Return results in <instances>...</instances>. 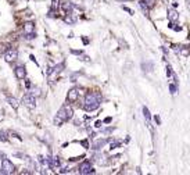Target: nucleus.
Segmentation results:
<instances>
[{
    "label": "nucleus",
    "instance_id": "f257e3e1",
    "mask_svg": "<svg viewBox=\"0 0 190 175\" xmlns=\"http://www.w3.org/2000/svg\"><path fill=\"white\" fill-rule=\"evenodd\" d=\"M101 103V94L100 93H89L85 97V103H83V108L86 111H95L100 107Z\"/></svg>",
    "mask_w": 190,
    "mask_h": 175
},
{
    "label": "nucleus",
    "instance_id": "f03ea898",
    "mask_svg": "<svg viewBox=\"0 0 190 175\" xmlns=\"http://www.w3.org/2000/svg\"><path fill=\"white\" fill-rule=\"evenodd\" d=\"M57 117L59 118H61L63 121H70L71 118L74 117V110L71 106H64V107H61L59 110V113H57Z\"/></svg>",
    "mask_w": 190,
    "mask_h": 175
},
{
    "label": "nucleus",
    "instance_id": "7ed1b4c3",
    "mask_svg": "<svg viewBox=\"0 0 190 175\" xmlns=\"http://www.w3.org/2000/svg\"><path fill=\"white\" fill-rule=\"evenodd\" d=\"M14 171H15L14 164H13L9 158H3V161H2V168H0V174L10 175V174H13Z\"/></svg>",
    "mask_w": 190,
    "mask_h": 175
},
{
    "label": "nucleus",
    "instance_id": "20e7f679",
    "mask_svg": "<svg viewBox=\"0 0 190 175\" xmlns=\"http://www.w3.org/2000/svg\"><path fill=\"white\" fill-rule=\"evenodd\" d=\"M22 103L24 106H26L28 108H35L36 107V99H35V94L32 93H26L22 97Z\"/></svg>",
    "mask_w": 190,
    "mask_h": 175
},
{
    "label": "nucleus",
    "instance_id": "39448f33",
    "mask_svg": "<svg viewBox=\"0 0 190 175\" xmlns=\"http://www.w3.org/2000/svg\"><path fill=\"white\" fill-rule=\"evenodd\" d=\"M78 172L82 175H87V174H95V169H93L92 164H90L89 161H85V163H82L81 165L78 167Z\"/></svg>",
    "mask_w": 190,
    "mask_h": 175
},
{
    "label": "nucleus",
    "instance_id": "423d86ee",
    "mask_svg": "<svg viewBox=\"0 0 190 175\" xmlns=\"http://www.w3.org/2000/svg\"><path fill=\"white\" fill-rule=\"evenodd\" d=\"M18 57V52L15 49H10L7 50V53L4 54V60L7 61V63H13V61H15Z\"/></svg>",
    "mask_w": 190,
    "mask_h": 175
},
{
    "label": "nucleus",
    "instance_id": "0eeeda50",
    "mask_svg": "<svg viewBox=\"0 0 190 175\" xmlns=\"http://www.w3.org/2000/svg\"><path fill=\"white\" fill-rule=\"evenodd\" d=\"M78 97H79V92H78V89H76V88H72L71 90H68L67 100L70 103H75L76 100H78Z\"/></svg>",
    "mask_w": 190,
    "mask_h": 175
},
{
    "label": "nucleus",
    "instance_id": "6e6552de",
    "mask_svg": "<svg viewBox=\"0 0 190 175\" xmlns=\"http://www.w3.org/2000/svg\"><path fill=\"white\" fill-rule=\"evenodd\" d=\"M14 74H15V77H17L18 79H24V78L26 77V71H25V67H24V65H18L17 68L14 69Z\"/></svg>",
    "mask_w": 190,
    "mask_h": 175
},
{
    "label": "nucleus",
    "instance_id": "1a4fd4ad",
    "mask_svg": "<svg viewBox=\"0 0 190 175\" xmlns=\"http://www.w3.org/2000/svg\"><path fill=\"white\" fill-rule=\"evenodd\" d=\"M49 167H50L53 171H57V169L60 168V158L59 157L50 158V161H49Z\"/></svg>",
    "mask_w": 190,
    "mask_h": 175
},
{
    "label": "nucleus",
    "instance_id": "9d476101",
    "mask_svg": "<svg viewBox=\"0 0 190 175\" xmlns=\"http://www.w3.org/2000/svg\"><path fill=\"white\" fill-rule=\"evenodd\" d=\"M168 19H169L171 22H175L179 19V14L176 10H173V8H169L168 10Z\"/></svg>",
    "mask_w": 190,
    "mask_h": 175
},
{
    "label": "nucleus",
    "instance_id": "9b49d317",
    "mask_svg": "<svg viewBox=\"0 0 190 175\" xmlns=\"http://www.w3.org/2000/svg\"><path fill=\"white\" fill-rule=\"evenodd\" d=\"M32 32H35V24L34 22H25V24H24V33H32Z\"/></svg>",
    "mask_w": 190,
    "mask_h": 175
},
{
    "label": "nucleus",
    "instance_id": "f8f14e48",
    "mask_svg": "<svg viewBox=\"0 0 190 175\" xmlns=\"http://www.w3.org/2000/svg\"><path fill=\"white\" fill-rule=\"evenodd\" d=\"M107 142H108V139H99V140L93 144V147H95V149H100V147H103Z\"/></svg>",
    "mask_w": 190,
    "mask_h": 175
},
{
    "label": "nucleus",
    "instance_id": "ddd939ff",
    "mask_svg": "<svg viewBox=\"0 0 190 175\" xmlns=\"http://www.w3.org/2000/svg\"><path fill=\"white\" fill-rule=\"evenodd\" d=\"M7 102L10 103V106H11L13 108H18V102H17V99H15V97L9 96V97H7Z\"/></svg>",
    "mask_w": 190,
    "mask_h": 175
},
{
    "label": "nucleus",
    "instance_id": "4468645a",
    "mask_svg": "<svg viewBox=\"0 0 190 175\" xmlns=\"http://www.w3.org/2000/svg\"><path fill=\"white\" fill-rule=\"evenodd\" d=\"M143 114H144V118L147 119V125L151 128V125H150V118H151V115H150V111H148L147 107H143Z\"/></svg>",
    "mask_w": 190,
    "mask_h": 175
},
{
    "label": "nucleus",
    "instance_id": "2eb2a0df",
    "mask_svg": "<svg viewBox=\"0 0 190 175\" xmlns=\"http://www.w3.org/2000/svg\"><path fill=\"white\" fill-rule=\"evenodd\" d=\"M64 22H67V24H74V22H75V18H74L71 14L67 13V15L64 17Z\"/></svg>",
    "mask_w": 190,
    "mask_h": 175
},
{
    "label": "nucleus",
    "instance_id": "dca6fc26",
    "mask_svg": "<svg viewBox=\"0 0 190 175\" xmlns=\"http://www.w3.org/2000/svg\"><path fill=\"white\" fill-rule=\"evenodd\" d=\"M59 7H60V0H53V3H51V8H50V10L57 11V10H59Z\"/></svg>",
    "mask_w": 190,
    "mask_h": 175
},
{
    "label": "nucleus",
    "instance_id": "f3484780",
    "mask_svg": "<svg viewBox=\"0 0 190 175\" xmlns=\"http://www.w3.org/2000/svg\"><path fill=\"white\" fill-rule=\"evenodd\" d=\"M72 7H74L72 3H70V2H65L64 4H63V8H64L65 11H71V10H72Z\"/></svg>",
    "mask_w": 190,
    "mask_h": 175
},
{
    "label": "nucleus",
    "instance_id": "a211bd4d",
    "mask_svg": "<svg viewBox=\"0 0 190 175\" xmlns=\"http://www.w3.org/2000/svg\"><path fill=\"white\" fill-rule=\"evenodd\" d=\"M118 146H121V142H118V140H115V142H111V143H110V149H117Z\"/></svg>",
    "mask_w": 190,
    "mask_h": 175
},
{
    "label": "nucleus",
    "instance_id": "6ab92c4d",
    "mask_svg": "<svg viewBox=\"0 0 190 175\" xmlns=\"http://www.w3.org/2000/svg\"><path fill=\"white\" fill-rule=\"evenodd\" d=\"M0 140H2V142H7V133L4 132V131H2V132H0Z\"/></svg>",
    "mask_w": 190,
    "mask_h": 175
},
{
    "label": "nucleus",
    "instance_id": "aec40b11",
    "mask_svg": "<svg viewBox=\"0 0 190 175\" xmlns=\"http://www.w3.org/2000/svg\"><path fill=\"white\" fill-rule=\"evenodd\" d=\"M25 38H26V39H35V38H36V32L26 33V35H25Z\"/></svg>",
    "mask_w": 190,
    "mask_h": 175
},
{
    "label": "nucleus",
    "instance_id": "412c9836",
    "mask_svg": "<svg viewBox=\"0 0 190 175\" xmlns=\"http://www.w3.org/2000/svg\"><path fill=\"white\" fill-rule=\"evenodd\" d=\"M169 90H171V93H176V86L175 85H172V83H171V85H169Z\"/></svg>",
    "mask_w": 190,
    "mask_h": 175
},
{
    "label": "nucleus",
    "instance_id": "4be33fe9",
    "mask_svg": "<svg viewBox=\"0 0 190 175\" xmlns=\"http://www.w3.org/2000/svg\"><path fill=\"white\" fill-rule=\"evenodd\" d=\"M171 75H172V68L168 65L167 67V77H171Z\"/></svg>",
    "mask_w": 190,
    "mask_h": 175
},
{
    "label": "nucleus",
    "instance_id": "5701e85b",
    "mask_svg": "<svg viewBox=\"0 0 190 175\" xmlns=\"http://www.w3.org/2000/svg\"><path fill=\"white\" fill-rule=\"evenodd\" d=\"M182 54H183V56H189V50H187V47L182 49Z\"/></svg>",
    "mask_w": 190,
    "mask_h": 175
},
{
    "label": "nucleus",
    "instance_id": "b1692460",
    "mask_svg": "<svg viewBox=\"0 0 190 175\" xmlns=\"http://www.w3.org/2000/svg\"><path fill=\"white\" fill-rule=\"evenodd\" d=\"M101 125H103V122H101V121H96L95 127H96V128H100V127H101Z\"/></svg>",
    "mask_w": 190,
    "mask_h": 175
},
{
    "label": "nucleus",
    "instance_id": "393cba45",
    "mask_svg": "<svg viewBox=\"0 0 190 175\" xmlns=\"http://www.w3.org/2000/svg\"><path fill=\"white\" fill-rule=\"evenodd\" d=\"M25 86H26V88H31V82H29V81H26V82H25Z\"/></svg>",
    "mask_w": 190,
    "mask_h": 175
},
{
    "label": "nucleus",
    "instance_id": "a878e982",
    "mask_svg": "<svg viewBox=\"0 0 190 175\" xmlns=\"http://www.w3.org/2000/svg\"><path fill=\"white\" fill-rule=\"evenodd\" d=\"M104 122H106V124H108V122H111V118H110V117H108V118H106V119H104Z\"/></svg>",
    "mask_w": 190,
    "mask_h": 175
},
{
    "label": "nucleus",
    "instance_id": "bb28decb",
    "mask_svg": "<svg viewBox=\"0 0 190 175\" xmlns=\"http://www.w3.org/2000/svg\"><path fill=\"white\" fill-rule=\"evenodd\" d=\"M82 144H83L85 147H87V140H83V142H82Z\"/></svg>",
    "mask_w": 190,
    "mask_h": 175
},
{
    "label": "nucleus",
    "instance_id": "cd10ccee",
    "mask_svg": "<svg viewBox=\"0 0 190 175\" xmlns=\"http://www.w3.org/2000/svg\"><path fill=\"white\" fill-rule=\"evenodd\" d=\"M123 2H126V0H123Z\"/></svg>",
    "mask_w": 190,
    "mask_h": 175
}]
</instances>
